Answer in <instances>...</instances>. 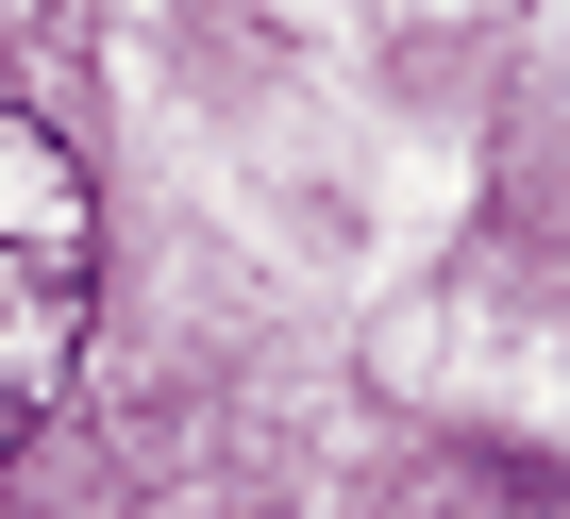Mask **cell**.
<instances>
[{"mask_svg":"<svg viewBox=\"0 0 570 519\" xmlns=\"http://www.w3.org/2000/svg\"><path fill=\"white\" fill-rule=\"evenodd\" d=\"M85 319H101V201H85V151L0 101V469H18V436L68 402Z\"/></svg>","mask_w":570,"mask_h":519,"instance_id":"obj_1","label":"cell"}]
</instances>
